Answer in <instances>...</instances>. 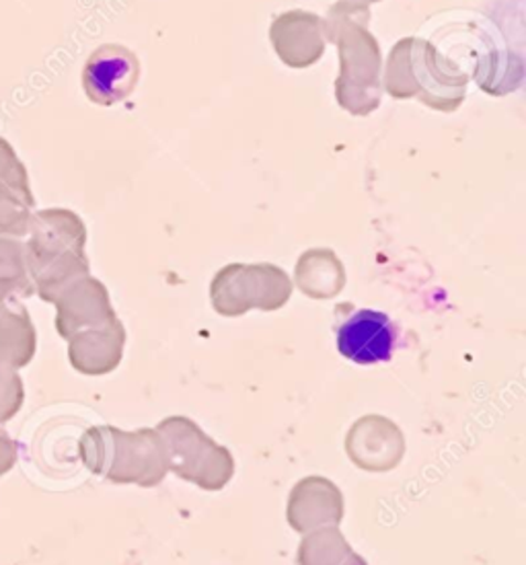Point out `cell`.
Returning <instances> with one entry per match:
<instances>
[{
    "mask_svg": "<svg viewBox=\"0 0 526 565\" xmlns=\"http://www.w3.org/2000/svg\"><path fill=\"white\" fill-rule=\"evenodd\" d=\"M371 9L347 2H335L323 19L325 40L335 44L340 54V76L335 97L352 116H371L383 99L380 45L368 31Z\"/></svg>",
    "mask_w": 526,
    "mask_h": 565,
    "instance_id": "1",
    "label": "cell"
},
{
    "mask_svg": "<svg viewBox=\"0 0 526 565\" xmlns=\"http://www.w3.org/2000/svg\"><path fill=\"white\" fill-rule=\"evenodd\" d=\"M78 457L93 476L116 486L157 488L169 473L165 443L157 428L93 426L78 440Z\"/></svg>",
    "mask_w": 526,
    "mask_h": 565,
    "instance_id": "2",
    "label": "cell"
},
{
    "mask_svg": "<svg viewBox=\"0 0 526 565\" xmlns=\"http://www.w3.org/2000/svg\"><path fill=\"white\" fill-rule=\"evenodd\" d=\"M466 83L469 76L421 38H404L393 45L383 78L393 99H418L440 114H452L463 105Z\"/></svg>",
    "mask_w": 526,
    "mask_h": 565,
    "instance_id": "3",
    "label": "cell"
},
{
    "mask_svg": "<svg viewBox=\"0 0 526 565\" xmlns=\"http://www.w3.org/2000/svg\"><path fill=\"white\" fill-rule=\"evenodd\" d=\"M157 431L165 443L169 473L194 483L200 490H225L235 476L230 450L214 443L194 419L185 416L165 417Z\"/></svg>",
    "mask_w": 526,
    "mask_h": 565,
    "instance_id": "4",
    "label": "cell"
},
{
    "mask_svg": "<svg viewBox=\"0 0 526 565\" xmlns=\"http://www.w3.org/2000/svg\"><path fill=\"white\" fill-rule=\"evenodd\" d=\"M292 280L273 264H230L211 282L212 309L223 317L280 311L292 297Z\"/></svg>",
    "mask_w": 526,
    "mask_h": 565,
    "instance_id": "5",
    "label": "cell"
},
{
    "mask_svg": "<svg viewBox=\"0 0 526 565\" xmlns=\"http://www.w3.org/2000/svg\"><path fill=\"white\" fill-rule=\"evenodd\" d=\"M85 245L87 226L73 210L47 209L33 212L30 233L25 237V257L31 280L35 274L61 259L85 254Z\"/></svg>",
    "mask_w": 526,
    "mask_h": 565,
    "instance_id": "6",
    "label": "cell"
},
{
    "mask_svg": "<svg viewBox=\"0 0 526 565\" xmlns=\"http://www.w3.org/2000/svg\"><path fill=\"white\" fill-rule=\"evenodd\" d=\"M140 81V60L126 45H99L83 68V89L90 104L111 107L126 102Z\"/></svg>",
    "mask_w": 526,
    "mask_h": 565,
    "instance_id": "7",
    "label": "cell"
},
{
    "mask_svg": "<svg viewBox=\"0 0 526 565\" xmlns=\"http://www.w3.org/2000/svg\"><path fill=\"white\" fill-rule=\"evenodd\" d=\"M346 452L361 471L387 473L406 455V436L401 428L385 416H364L347 430Z\"/></svg>",
    "mask_w": 526,
    "mask_h": 565,
    "instance_id": "8",
    "label": "cell"
},
{
    "mask_svg": "<svg viewBox=\"0 0 526 565\" xmlns=\"http://www.w3.org/2000/svg\"><path fill=\"white\" fill-rule=\"evenodd\" d=\"M344 516V493L328 477H304L288 495L286 519L299 535L325 526H340Z\"/></svg>",
    "mask_w": 526,
    "mask_h": 565,
    "instance_id": "9",
    "label": "cell"
},
{
    "mask_svg": "<svg viewBox=\"0 0 526 565\" xmlns=\"http://www.w3.org/2000/svg\"><path fill=\"white\" fill-rule=\"evenodd\" d=\"M397 342V329L385 312L354 311L337 328V350L354 364L371 366L389 362Z\"/></svg>",
    "mask_w": 526,
    "mask_h": 565,
    "instance_id": "10",
    "label": "cell"
},
{
    "mask_svg": "<svg viewBox=\"0 0 526 565\" xmlns=\"http://www.w3.org/2000/svg\"><path fill=\"white\" fill-rule=\"evenodd\" d=\"M56 331L62 340H71L76 333L89 329L104 328L118 319L111 307V298L106 284L93 276H85L68 286L61 297L56 298Z\"/></svg>",
    "mask_w": 526,
    "mask_h": 565,
    "instance_id": "11",
    "label": "cell"
},
{
    "mask_svg": "<svg viewBox=\"0 0 526 565\" xmlns=\"http://www.w3.org/2000/svg\"><path fill=\"white\" fill-rule=\"evenodd\" d=\"M270 42L290 68H309L325 54L323 19L309 11H288L271 21Z\"/></svg>",
    "mask_w": 526,
    "mask_h": 565,
    "instance_id": "12",
    "label": "cell"
},
{
    "mask_svg": "<svg viewBox=\"0 0 526 565\" xmlns=\"http://www.w3.org/2000/svg\"><path fill=\"white\" fill-rule=\"evenodd\" d=\"M126 329L120 319L104 328L76 333L68 340V360L73 369L87 376H104L116 371L124 358Z\"/></svg>",
    "mask_w": 526,
    "mask_h": 565,
    "instance_id": "13",
    "label": "cell"
},
{
    "mask_svg": "<svg viewBox=\"0 0 526 565\" xmlns=\"http://www.w3.org/2000/svg\"><path fill=\"white\" fill-rule=\"evenodd\" d=\"M294 282L304 297L330 300L344 290L346 268L331 249L316 247L299 257L294 268Z\"/></svg>",
    "mask_w": 526,
    "mask_h": 565,
    "instance_id": "14",
    "label": "cell"
},
{
    "mask_svg": "<svg viewBox=\"0 0 526 565\" xmlns=\"http://www.w3.org/2000/svg\"><path fill=\"white\" fill-rule=\"evenodd\" d=\"M35 328L30 312L17 300L0 315V366L21 371L35 356Z\"/></svg>",
    "mask_w": 526,
    "mask_h": 565,
    "instance_id": "15",
    "label": "cell"
},
{
    "mask_svg": "<svg viewBox=\"0 0 526 565\" xmlns=\"http://www.w3.org/2000/svg\"><path fill=\"white\" fill-rule=\"evenodd\" d=\"M352 551L340 526H325L302 536L297 551V564L342 565Z\"/></svg>",
    "mask_w": 526,
    "mask_h": 565,
    "instance_id": "16",
    "label": "cell"
},
{
    "mask_svg": "<svg viewBox=\"0 0 526 565\" xmlns=\"http://www.w3.org/2000/svg\"><path fill=\"white\" fill-rule=\"evenodd\" d=\"M0 282L15 284L25 297L35 295L21 238H0Z\"/></svg>",
    "mask_w": 526,
    "mask_h": 565,
    "instance_id": "17",
    "label": "cell"
},
{
    "mask_svg": "<svg viewBox=\"0 0 526 565\" xmlns=\"http://www.w3.org/2000/svg\"><path fill=\"white\" fill-rule=\"evenodd\" d=\"M0 192H11L35 204V198L31 192L30 173L17 157L15 149L4 138H0Z\"/></svg>",
    "mask_w": 526,
    "mask_h": 565,
    "instance_id": "18",
    "label": "cell"
},
{
    "mask_svg": "<svg viewBox=\"0 0 526 565\" xmlns=\"http://www.w3.org/2000/svg\"><path fill=\"white\" fill-rule=\"evenodd\" d=\"M33 206L19 195L0 192V238L28 237Z\"/></svg>",
    "mask_w": 526,
    "mask_h": 565,
    "instance_id": "19",
    "label": "cell"
},
{
    "mask_svg": "<svg viewBox=\"0 0 526 565\" xmlns=\"http://www.w3.org/2000/svg\"><path fill=\"white\" fill-rule=\"evenodd\" d=\"M25 402V387L19 372L0 366V424L11 422Z\"/></svg>",
    "mask_w": 526,
    "mask_h": 565,
    "instance_id": "20",
    "label": "cell"
},
{
    "mask_svg": "<svg viewBox=\"0 0 526 565\" xmlns=\"http://www.w3.org/2000/svg\"><path fill=\"white\" fill-rule=\"evenodd\" d=\"M17 462L15 440L9 436V431L0 428V477L7 476Z\"/></svg>",
    "mask_w": 526,
    "mask_h": 565,
    "instance_id": "21",
    "label": "cell"
},
{
    "mask_svg": "<svg viewBox=\"0 0 526 565\" xmlns=\"http://www.w3.org/2000/svg\"><path fill=\"white\" fill-rule=\"evenodd\" d=\"M19 298H28L19 286H15V284L0 282V315L7 311Z\"/></svg>",
    "mask_w": 526,
    "mask_h": 565,
    "instance_id": "22",
    "label": "cell"
},
{
    "mask_svg": "<svg viewBox=\"0 0 526 565\" xmlns=\"http://www.w3.org/2000/svg\"><path fill=\"white\" fill-rule=\"evenodd\" d=\"M342 565H368V564H366V559H364V557H362V555H358V553H356V551H352V553H350V555H347L346 562H344V564H342Z\"/></svg>",
    "mask_w": 526,
    "mask_h": 565,
    "instance_id": "23",
    "label": "cell"
},
{
    "mask_svg": "<svg viewBox=\"0 0 526 565\" xmlns=\"http://www.w3.org/2000/svg\"><path fill=\"white\" fill-rule=\"evenodd\" d=\"M342 2H347V4H356V7H371V4L380 2V0H342Z\"/></svg>",
    "mask_w": 526,
    "mask_h": 565,
    "instance_id": "24",
    "label": "cell"
}]
</instances>
